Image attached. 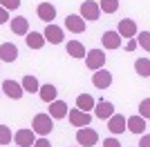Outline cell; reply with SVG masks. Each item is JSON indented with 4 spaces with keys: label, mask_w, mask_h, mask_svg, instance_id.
Masks as SVG:
<instances>
[{
    "label": "cell",
    "mask_w": 150,
    "mask_h": 147,
    "mask_svg": "<svg viewBox=\"0 0 150 147\" xmlns=\"http://www.w3.org/2000/svg\"><path fill=\"white\" fill-rule=\"evenodd\" d=\"M31 132L34 134H40V136H47L52 134V129H54V118L50 116V114H36L34 116V120H31Z\"/></svg>",
    "instance_id": "cell-1"
},
{
    "label": "cell",
    "mask_w": 150,
    "mask_h": 147,
    "mask_svg": "<svg viewBox=\"0 0 150 147\" xmlns=\"http://www.w3.org/2000/svg\"><path fill=\"white\" fill-rule=\"evenodd\" d=\"M85 65H88V69H92V71L101 69L105 65V51H103V49H90L88 54H85Z\"/></svg>",
    "instance_id": "cell-2"
},
{
    "label": "cell",
    "mask_w": 150,
    "mask_h": 147,
    "mask_svg": "<svg viewBox=\"0 0 150 147\" xmlns=\"http://www.w3.org/2000/svg\"><path fill=\"white\" fill-rule=\"evenodd\" d=\"M76 143L81 147H92V145L99 143V134H96L92 127H81L76 132Z\"/></svg>",
    "instance_id": "cell-3"
},
{
    "label": "cell",
    "mask_w": 150,
    "mask_h": 147,
    "mask_svg": "<svg viewBox=\"0 0 150 147\" xmlns=\"http://www.w3.org/2000/svg\"><path fill=\"white\" fill-rule=\"evenodd\" d=\"M92 85L96 87V89H108V87L112 85V74L108 71V69H96V71L92 74Z\"/></svg>",
    "instance_id": "cell-4"
},
{
    "label": "cell",
    "mask_w": 150,
    "mask_h": 147,
    "mask_svg": "<svg viewBox=\"0 0 150 147\" xmlns=\"http://www.w3.org/2000/svg\"><path fill=\"white\" fill-rule=\"evenodd\" d=\"M67 116H69V123L74 127H90V111H81V109H67Z\"/></svg>",
    "instance_id": "cell-5"
},
{
    "label": "cell",
    "mask_w": 150,
    "mask_h": 147,
    "mask_svg": "<svg viewBox=\"0 0 150 147\" xmlns=\"http://www.w3.org/2000/svg\"><path fill=\"white\" fill-rule=\"evenodd\" d=\"M99 5H96V2H92V0H85V2H83L81 5V13H79V16H81L83 20H90V22H94V20H99Z\"/></svg>",
    "instance_id": "cell-6"
},
{
    "label": "cell",
    "mask_w": 150,
    "mask_h": 147,
    "mask_svg": "<svg viewBox=\"0 0 150 147\" xmlns=\"http://www.w3.org/2000/svg\"><path fill=\"white\" fill-rule=\"evenodd\" d=\"M43 38H45V43H52V45H61V43H63V29L58 27V24L50 22L47 27H45V34H43Z\"/></svg>",
    "instance_id": "cell-7"
},
{
    "label": "cell",
    "mask_w": 150,
    "mask_h": 147,
    "mask_svg": "<svg viewBox=\"0 0 150 147\" xmlns=\"http://www.w3.org/2000/svg\"><path fill=\"white\" fill-rule=\"evenodd\" d=\"M137 31H139V27H137L134 20H130V18L119 20V29H117V34H119L121 38H132V36H137Z\"/></svg>",
    "instance_id": "cell-8"
},
{
    "label": "cell",
    "mask_w": 150,
    "mask_h": 147,
    "mask_svg": "<svg viewBox=\"0 0 150 147\" xmlns=\"http://www.w3.org/2000/svg\"><path fill=\"white\" fill-rule=\"evenodd\" d=\"M0 89H2V94H7V96L13 98V100H20L23 94H25V92H23V87H20V83H16V80H5Z\"/></svg>",
    "instance_id": "cell-9"
},
{
    "label": "cell",
    "mask_w": 150,
    "mask_h": 147,
    "mask_svg": "<svg viewBox=\"0 0 150 147\" xmlns=\"http://www.w3.org/2000/svg\"><path fill=\"white\" fill-rule=\"evenodd\" d=\"M125 129H130L132 134H146L148 123L141 116H130V118H125Z\"/></svg>",
    "instance_id": "cell-10"
},
{
    "label": "cell",
    "mask_w": 150,
    "mask_h": 147,
    "mask_svg": "<svg viewBox=\"0 0 150 147\" xmlns=\"http://www.w3.org/2000/svg\"><path fill=\"white\" fill-rule=\"evenodd\" d=\"M65 29L72 31V34H83L85 31V20L81 16H76V13H69L65 18Z\"/></svg>",
    "instance_id": "cell-11"
},
{
    "label": "cell",
    "mask_w": 150,
    "mask_h": 147,
    "mask_svg": "<svg viewBox=\"0 0 150 147\" xmlns=\"http://www.w3.org/2000/svg\"><path fill=\"white\" fill-rule=\"evenodd\" d=\"M9 24H11V31L16 36H27V34H29V20L23 18V16L9 18Z\"/></svg>",
    "instance_id": "cell-12"
},
{
    "label": "cell",
    "mask_w": 150,
    "mask_h": 147,
    "mask_svg": "<svg viewBox=\"0 0 150 147\" xmlns=\"http://www.w3.org/2000/svg\"><path fill=\"white\" fill-rule=\"evenodd\" d=\"M18 58V47L11 43H2L0 45V60L2 62H13Z\"/></svg>",
    "instance_id": "cell-13"
},
{
    "label": "cell",
    "mask_w": 150,
    "mask_h": 147,
    "mask_svg": "<svg viewBox=\"0 0 150 147\" xmlns=\"http://www.w3.org/2000/svg\"><path fill=\"white\" fill-rule=\"evenodd\" d=\"M94 114H96V118L105 120L114 114V105L108 103V100H99V103H94Z\"/></svg>",
    "instance_id": "cell-14"
},
{
    "label": "cell",
    "mask_w": 150,
    "mask_h": 147,
    "mask_svg": "<svg viewBox=\"0 0 150 147\" xmlns=\"http://www.w3.org/2000/svg\"><path fill=\"white\" fill-rule=\"evenodd\" d=\"M36 11H38V18L45 20V22H52V20L56 18V7L52 5V2H40Z\"/></svg>",
    "instance_id": "cell-15"
},
{
    "label": "cell",
    "mask_w": 150,
    "mask_h": 147,
    "mask_svg": "<svg viewBox=\"0 0 150 147\" xmlns=\"http://www.w3.org/2000/svg\"><path fill=\"white\" fill-rule=\"evenodd\" d=\"M54 120H58V118H65L67 116V103H63V100H52L50 103V111H47Z\"/></svg>",
    "instance_id": "cell-16"
},
{
    "label": "cell",
    "mask_w": 150,
    "mask_h": 147,
    "mask_svg": "<svg viewBox=\"0 0 150 147\" xmlns=\"http://www.w3.org/2000/svg\"><path fill=\"white\" fill-rule=\"evenodd\" d=\"M34 141H36V138H34V132H31V129H18V132H16V145L18 147H31L34 145Z\"/></svg>",
    "instance_id": "cell-17"
},
{
    "label": "cell",
    "mask_w": 150,
    "mask_h": 147,
    "mask_svg": "<svg viewBox=\"0 0 150 147\" xmlns=\"http://www.w3.org/2000/svg\"><path fill=\"white\" fill-rule=\"evenodd\" d=\"M108 129L112 132V134H123L125 129V118L121 114H112V116L108 118Z\"/></svg>",
    "instance_id": "cell-18"
},
{
    "label": "cell",
    "mask_w": 150,
    "mask_h": 147,
    "mask_svg": "<svg viewBox=\"0 0 150 147\" xmlns=\"http://www.w3.org/2000/svg\"><path fill=\"white\" fill-rule=\"evenodd\" d=\"M101 43H103L105 49H119L121 47V36L117 31H105L103 38H101Z\"/></svg>",
    "instance_id": "cell-19"
},
{
    "label": "cell",
    "mask_w": 150,
    "mask_h": 147,
    "mask_svg": "<svg viewBox=\"0 0 150 147\" xmlns=\"http://www.w3.org/2000/svg\"><path fill=\"white\" fill-rule=\"evenodd\" d=\"M25 40H27V47H29V49H40V47L45 45L43 34H38V31H29Z\"/></svg>",
    "instance_id": "cell-20"
},
{
    "label": "cell",
    "mask_w": 150,
    "mask_h": 147,
    "mask_svg": "<svg viewBox=\"0 0 150 147\" xmlns=\"http://www.w3.org/2000/svg\"><path fill=\"white\" fill-rule=\"evenodd\" d=\"M76 109H81V111L94 109V98L90 96V94H81V96H76Z\"/></svg>",
    "instance_id": "cell-21"
},
{
    "label": "cell",
    "mask_w": 150,
    "mask_h": 147,
    "mask_svg": "<svg viewBox=\"0 0 150 147\" xmlns=\"http://www.w3.org/2000/svg\"><path fill=\"white\" fill-rule=\"evenodd\" d=\"M67 54L72 58H85V47H83L79 40H69L67 43Z\"/></svg>",
    "instance_id": "cell-22"
},
{
    "label": "cell",
    "mask_w": 150,
    "mask_h": 147,
    "mask_svg": "<svg viewBox=\"0 0 150 147\" xmlns=\"http://www.w3.org/2000/svg\"><path fill=\"white\" fill-rule=\"evenodd\" d=\"M38 94H40V98H43L45 103H52V100H56V87L54 85H40V89H38Z\"/></svg>",
    "instance_id": "cell-23"
},
{
    "label": "cell",
    "mask_w": 150,
    "mask_h": 147,
    "mask_svg": "<svg viewBox=\"0 0 150 147\" xmlns=\"http://www.w3.org/2000/svg\"><path fill=\"white\" fill-rule=\"evenodd\" d=\"M134 69H137V74L141 76V78H148L150 76V58H139L137 62H134Z\"/></svg>",
    "instance_id": "cell-24"
},
{
    "label": "cell",
    "mask_w": 150,
    "mask_h": 147,
    "mask_svg": "<svg viewBox=\"0 0 150 147\" xmlns=\"http://www.w3.org/2000/svg\"><path fill=\"white\" fill-rule=\"evenodd\" d=\"M20 87H23V92H29V94H34V92L40 89V85H38V80L34 78V76H25L23 83H20Z\"/></svg>",
    "instance_id": "cell-25"
},
{
    "label": "cell",
    "mask_w": 150,
    "mask_h": 147,
    "mask_svg": "<svg viewBox=\"0 0 150 147\" xmlns=\"http://www.w3.org/2000/svg\"><path fill=\"white\" fill-rule=\"evenodd\" d=\"M117 9H119V0H101L99 5V11L103 13H117Z\"/></svg>",
    "instance_id": "cell-26"
},
{
    "label": "cell",
    "mask_w": 150,
    "mask_h": 147,
    "mask_svg": "<svg viewBox=\"0 0 150 147\" xmlns=\"http://www.w3.org/2000/svg\"><path fill=\"white\" fill-rule=\"evenodd\" d=\"M13 141V134L7 125H0V145H9Z\"/></svg>",
    "instance_id": "cell-27"
},
{
    "label": "cell",
    "mask_w": 150,
    "mask_h": 147,
    "mask_svg": "<svg viewBox=\"0 0 150 147\" xmlns=\"http://www.w3.org/2000/svg\"><path fill=\"white\" fill-rule=\"evenodd\" d=\"M139 111H141V118H148L150 116V98H144V100H141Z\"/></svg>",
    "instance_id": "cell-28"
},
{
    "label": "cell",
    "mask_w": 150,
    "mask_h": 147,
    "mask_svg": "<svg viewBox=\"0 0 150 147\" xmlns=\"http://www.w3.org/2000/svg\"><path fill=\"white\" fill-rule=\"evenodd\" d=\"M0 7L7 9V11H9V9H18V7H20V0H0Z\"/></svg>",
    "instance_id": "cell-29"
},
{
    "label": "cell",
    "mask_w": 150,
    "mask_h": 147,
    "mask_svg": "<svg viewBox=\"0 0 150 147\" xmlns=\"http://www.w3.org/2000/svg\"><path fill=\"white\" fill-rule=\"evenodd\" d=\"M137 40H139V43H141V47H144L146 51H148V49H150V34H148V31H141V36H139Z\"/></svg>",
    "instance_id": "cell-30"
},
{
    "label": "cell",
    "mask_w": 150,
    "mask_h": 147,
    "mask_svg": "<svg viewBox=\"0 0 150 147\" xmlns=\"http://www.w3.org/2000/svg\"><path fill=\"white\" fill-rule=\"evenodd\" d=\"M31 147H52V145H50V141H47L45 136H40V138L34 141V145H31Z\"/></svg>",
    "instance_id": "cell-31"
},
{
    "label": "cell",
    "mask_w": 150,
    "mask_h": 147,
    "mask_svg": "<svg viewBox=\"0 0 150 147\" xmlns=\"http://www.w3.org/2000/svg\"><path fill=\"white\" fill-rule=\"evenodd\" d=\"M103 147H121V143L117 141V138H105V143H103Z\"/></svg>",
    "instance_id": "cell-32"
},
{
    "label": "cell",
    "mask_w": 150,
    "mask_h": 147,
    "mask_svg": "<svg viewBox=\"0 0 150 147\" xmlns=\"http://www.w3.org/2000/svg\"><path fill=\"white\" fill-rule=\"evenodd\" d=\"M7 20H9V11H7V9H2V7H0V24H5Z\"/></svg>",
    "instance_id": "cell-33"
},
{
    "label": "cell",
    "mask_w": 150,
    "mask_h": 147,
    "mask_svg": "<svg viewBox=\"0 0 150 147\" xmlns=\"http://www.w3.org/2000/svg\"><path fill=\"white\" fill-rule=\"evenodd\" d=\"M141 147H150V136L148 134H144V138H141V143H139Z\"/></svg>",
    "instance_id": "cell-34"
},
{
    "label": "cell",
    "mask_w": 150,
    "mask_h": 147,
    "mask_svg": "<svg viewBox=\"0 0 150 147\" xmlns=\"http://www.w3.org/2000/svg\"><path fill=\"white\" fill-rule=\"evenodd\" d=\"M134 47H137V40H130V43H128V51H132Z\"/></svg>",
    "instance_id": "cell-35"
},
{
    "label": "cell",
    "mask_w": 150,
    "mask_h": 147,
    "mask_svg": "<svg viewBox=\"0 0 150 147\" xmlns=\"http://www.w3.org/2000/svg\"><path fill=\"white\" fill-rule=\"evenodd\" d=\"M0 94H2V89H0Z\"/></svg>",
    "instance_id": "cell-36"
}]
</instances>
